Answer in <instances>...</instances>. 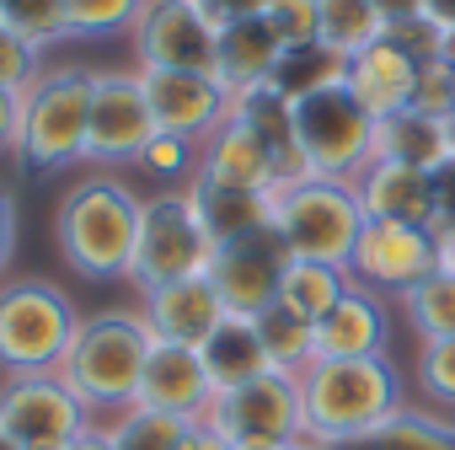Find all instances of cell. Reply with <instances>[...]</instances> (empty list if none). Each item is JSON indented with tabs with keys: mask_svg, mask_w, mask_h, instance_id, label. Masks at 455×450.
I'll return each mask as SVG.
<instances>
[{
	"mask_svg": "<svg viewBox=\"0 0 455 450\" xmlns=\"http://www.w3.org/2000/svg\"><path fill=\"white\" fill-rule=\"evenodd\" d=\"M407 402L402 365L391 354L370 359H311L300 370V413H306V439L316 445H359L375 434L396 407Z\"/></svg>",
	"mask_w": 455,
	"mask_h": 450,
	"instance_id": "6da1fadb",
	"label": "cell"
},
{
	"mask_svg": "<svg viewBox=\"0 0 455 450\" xmlns=\"http://www.w3.org/2000/svg\"><path fill=\"white\" fill-rule=\"evenodd\" d=\"M140 209L145 198L113 172H86L81 182H70L54 209V242L65 263L92 285L129 279L134 242H140Z\"/></svg>",
	"mask_w": 455,
	"mask_h": 450,
	"instance_id": "7a4b0ae2",
	"label": "cell"
},
{
	"mask_svg": "<svg viewBox=\"0 0 455 450\" xmlns=\"http://www.w3.org/2000/svg\"><path fill=\"white\" fill-rule=\"evenodd\" d=\"M156 349V333L145 322V311L113 306V311H92L81 317V333L60 365L65 386L86 402V413L97 423L140 407V381H145V359Z\"/></svg>",
	"mask_w": 455,
	"mask_h": 450,
	"instance_id": "3957f363",
	"label": "cell"
},
{
	"mask_svg": "<svg viewBox=\"0 0 455 450\" xmlns=\"http://www.w3.org/2000/svg\"><path fill=\"white\" fill-rule=\"evenodd\" d=\"M86 124H92V70L44 65V76L22 92V129L12 156L38 177L86 166Z\"/></svg>",
	"mask_w": 455,
	"mask_h": 450,
	"instance_id": "277c9868",
	"label": "cell"
},
{
	"mask_svg": "<svg viewBox=\"0 0 455 450\" xmlns=\"http://www.w3.org/2000/svg\"><path fill=\"white\" fill-rule=\"evenodd\" d=\"M274 231L284 237L290 258L348 269L354 242L364 231L359 182L343 177H290L274 188Z\"/></svg>",
	"mask_w": 455,
	"mask_h": 450,
	"instance_id": "5b68a950",
	"label": "cell"
},
{
	"mask_svg": "<svg viewBox=\"0 0 455 450\" xmlns=\"http://www.w3.org/2000/svg\"><path fill=\"white\" fill-rule=\"evenodd\" d=\"M81 333V311L54 279L22 274L0 285V375L60 370Z\"/></svg>",
	"mask_w": 455,
	"mask_h": 450,
	"instance_id": "8992f818",
	"label": "cell"
},
{
	"mask_svg": "<svg viewBox=\"0 0 455 450\" xmlns=\"http://www.w3.org/2000/svg\"><path fill=\"white\" fill-rule=\"evenodd\" d=\"M209 258H214V237H209L204 214H198L193 188H161V193H150L145 209H140V242H134L129 285L140 295H150L161 285L209 274Z\"/></svg>",
	"mask_w": 455,
	"mask_h": 450,
	"instance_id": "52a82bcc",
	"label": "cell"
},
{
	"mask_svg": "<svg viewBox=\"0 0 455 450\" xmlns=\"http://www.w3.org/2000/svg\"><path fill=\"white\" fill-rule=\"evenodd\" d=\"M290 113H295V150L306 177L354 182L375 161V118L343 81L290 97Z\"/></svg>",
	"mask_w": 455,
	"mask_h": 450,
	"instance_id": "ba28073f",
	"label": "cell"
},
{
	"mask_svg": "<svg viewBox=\"0 0 455 450\" xmlns=\"http://www.w3.org/2000/svg\"><path fill=\"white\" fill-rule=\"evenodd\" d=\"M92 429H97V418L65 386L60 370L0 375V434H12L22 450H70Z\"/></svg>",
	"mask_w": 455,
	"mask_h": 450,
	"instance_id": "9c48e42d",
	"label": "cell"
},
{
	"mask_svg": "<svg viewBox=\"0 0 455 450\" xmlns=\"http://www.w3.org/2000/svg\"><path fill=\"white\" fill-rule=\"evenodd\" d=\"M156 118L140 70H92V124H86V166L118 172L134 166L150 145Z\"/></svg>",
	"mask_w": 455,
	"mask_h": 450,
	"instance_id": "30bf717a",
	"label": "cell"
},
{
	"mask_svg": "<svg viewBox=\"0 0 455 450\" xmlns=\"http://www.w3.org/2000/svg\"><path fill=\"white\" fill-rule=\"evenodd\" d=\"M209 423L231 445H295V439H306L300 375L268 370L247 386L220 391L214 407H209Z\"/></svg>",
	"mask_w": 455,
	"mask_h": 450,
	"instance_id": "8fae6325",
	"label": "cell"
},
{
	"mask_svg": "<svg viewBox=\"0 0 455 450\" xmlns=\"http://www.w3.org/2000/svg\"><path fill=\"white\" fill-rule=\"evenodd\" d=\"M348 274H354V285L402 301L412 285L439 274V237L423 231V225L364 220V231L354 242V258H348Z\"/></svg>",
	"mask_w": 455,
	"mask_h": 450,
	"instance_id": "7c38bea8",
	"label": "cell"
},
{
	"mask_svg": "<svg viewBox=\"0 0 455 450\" xmlns=\"http://www.w3.org/2000/svg\"><path fill=\"white\" fill-rule=\"evenodd\" d=\"M284 263H290V247H284V237L268 225V231L220 242L214 258H209V285H214V295L225 301V311H231V317H258L263 306L279 301Z\"/></svg>",
	"mask_w": 455,
	"mask_h": 450,
	"instance_id": "4fadbf2b",
	"label": "cell"
},
{
	"mask_svg": "<svg viewBox=\"0 0 455 450\" xmlns=\"http://www.w3.org/2000/svg\"><path fill=\"white\" fill-rule=\"evenodd\" d=\"M129 44H134L140 70H214L220 33L198 12V0H150Z\"/></svg>",
	"mask_w": 455,
	"mask_h": 450,
	"instance_id": "5bb4252c",
	"label": "cell"
},
{
	"mask_svg": "<svg viewBox=\"0 0 455 450\" xmlns=\"http://www.w3.org/2000/svg\"><path fill=\"white\" fill-rule=\"evenodd\" d=\"M140 81H145L150 118H156L161 134H182V140L204 145L231 118V92L220 86L214 70H140Z\"/></svg>",
	"mask_w": 455,
	"mask_h": 450,
	"instance_id": "9a60e30c",
	"label": "cell"
},
{
	"mask_svg": "<svg viewBox=\"0 0 455 450\" xmlns=\"http://www.w3.org/2000/svg\"><path fill=\"white\" fill-rule=\"evenodd\" d=\"M214 397H220V391H214V381H209V370H204V354L156 338V349H150V359H145V381H140V407L193 423V418H209Z\"/></svg>",
	"mask_w": 455,
	"mask_h": 450,
	"instance_id": "2e32d148",
	"label": "cell"
},
{
	"mask_svg": "<svg viewBox=\"0 0 455 450\" xmlns=\"http://www.w3.org/2000/svg\"><path fill=\"white\" fill-rule=\"evenodd\" d=\"M359 204L364 220H396V225H423V231H439V177L423 166H402V161H370L359 177Z\"/></svg>",
	"mask_w": 455,
	"mask_h": 450,
	"instance_id": "e0dca14e",
	"label": "cell"
},
{
	"mask_svg": "<svg viewBox=\"0 0 455 450\" xmlns=\"http://www.w3.org/2000/svg\"><path fill=\"white\" fill-rule=\"evenodd\" d=\"M140 311H145V322H150V333L161 343H182V349H204L220 333V322L231 317L225 301L214 295L209 274L177 279V285H161V290L140 295Z\"/></svg>",
	"mask_w": 455,
	"mask_h": 450,
	"instance_id": "ac0fdd59",
	"label": "cell"
},
{
	"mask_svg": "<svg viewBox=\"0 0 455 450\" xmlns=\"http://www.w3.org/2000/svg\"><path fill=\"white\" fill-rule=\"evenodd\" d=\"M193 182H209V188H247V193H268L279 188V166L268 156V145L231 113L204 145H198V166H193Z\"/></svg>",
	"mask_w": 455,
	"mask_h": 450,
	"instance_id": "d6986e66",
	"label": "cell"
},
{
	"mask_svg": "<svg viewBox=\"0 0 455 450\" xmlns=\"http://www.w3.org/2000/svg\"><path fill=\"white\" fill-rule=\"evenodd\" d=\"M343 86L364 102V113H370L375 124H380V118H396V113L412 108V92H418V60H412L402 44L380 38V44H370L364 54L343 60Z\"/></svg>",
	"mask_w": 455,
	"mask_h": 450,
	"instance_id": "ffe728a7",
	"label": "cell"
},
{
	"mask_svg": "<svg viewBox=\"0 0 455 450\" xmlns=\"http://www.w3.org/2000/svg\"><path fill=\"white\" fill-rule=\"evenodd\" d=\"M386 343H391L386 295L364 285H348V295L316 322V359H370V354H386Z\"/></svg>",
	"mask_w": 455,
	"mask_h": 450,
	"instance_id": "44dd1931",
	"label": "cell"
},
{
	"mask_svg": "<svg viewBox=\"0 0 455 450\" xmlns=\"http://www.w3.org/2000/svg\"><path fill=\"white\" fill-rule=\"evenodd\" d=\"M279 60H284V49L274 44V33H268V22H263V17L220 28V44H214V76H220V86L231 92V97H236V92H247V86L274 81Z\"/></svg>",
	"mask_w": 455,
	"mask_h": 450,
	"instance_id": "7402d4cb",
	"label": "cell"
},
{
	"mask_svg": "<svg viewBox=\"0 0 455 450\" xmlns=\"http://www.w3.org/2000/svg\"><path fill=\"white\" fill-rule=\"evenodd\" d=\"M231 113L268 145V156H274V166H279V182L306 177V172H300V150H295V113H290V97H284L274 81L236 92V97H231Z\"/></svg>",
	"mask_w": 455,
	"mask_h": 450,
	"instance_id": "603a6c76",
	"label": "cell"
},
{
	"mask_svg": "<svg viewBox=\"0 0 455 450\" xmlns=\"http://www.w3.org/2000/svg\"><path fill=\"white\" fill-rule=\"evenodd\" d=\"M198 354H204V370H209L214 391L247 386V381H258V375H268V370H274L252 317H225V322H220V333H214Z\"/></svg>",
	"mask_w": 455,
	"mask_h": 450,
	"instance_id": "cb8c5ba5",
	"label": "cell"
},
{
	"mask_svg": "<svg viewBox=\"0 0 455 450\" xmlns=\"http://www.w3.org/2000/svg\"><path fill=\"white\" fill-rule=\"evenodd\" d=\"M375 161H402V166L439 172L444 161H455L444 118H428V113H412V108L396 113V118H380L375 124Z\"/></svg>",
	"mask_w": 455,
	"mask_h": 450,
	"instance_id": "d4e9b609",
	"label": "cell"
},
{
	"mask_svg": "<svg viewBox=\"0 0 455 450\" xmlns=\"http://www.w3.org/2000/svg\"><path fill=\"white\" fill-rule=\"evenodd\" d=\"M198 198V214L209 225L214 247L220 242H236L252 231H268L274 225V188L268 193H247V188H209V182H188Z\"/></svg>",
	"mask_w": 455,
	"mask_h": 450,
	"instance_id": "484cf974",
	"label": "cell"
},
{
	"mask_svg": "<svg viewBox=\"0 0 455 450\" xmlns=\"http://www.w3.org/2000/svg\"><path fill=\"white\" fill-rule=\"evenodd\" d=\"M316 22H322L316 44L338 60H354V54H364L370 44H380L391 33V22L380 17L375 0H316Z\"/></svg>",
	"mask_w": 455,
	"mask_h": 450,
	"instance_id": "4316f807",
	"label": "cell"
},
{
	"mask_svg": "<svg viewBox=\"0 0 455 450\" xmlns=\"http://www.w3.org/2000/svg\"><path fill=\"white\" fill-rule=\"evenodd\" d=\"M354 274L348 269H332V263H311V258H290L284 263V279H279V301L306 317V322H322L343 295H348Z\"/></svg>",
	"mask_w": 455,
	"mask_h": 450,
	"instance_id": "83f0119b",
	"label": "cell"
},
{
	"mask_svg": "<svg viewBox=\"0 0 455 450\" xmlns=\"http://www.w3.org/2000/svg\"><path fill=\"white\" fill-rule=\"evenodd\" d=\"M348 450H455V423L434 407H412L402 402L375 434H364Z\"/></svg>",
	"mask_w": 455,
	"mask_h": 450,
	"instance_id": "f1b7e54d",
	"label": "cell"
},
{
	"mask_svg": "<svg viewBox=\"0 0 455 450\" xmlns=\"http://www.w3.org/2000/svg\"><path fill=\"white\" fill-rule=\"evenodd\" d=\"M252 322H258V338H263V349H268V365H274V370H284V375H300V370L316 359V322L295 317L284 301L263 306Z\"/></svg>",
	"mask_w": 455,
	"mask_h": 450,
	"instance_id": "f546056e",
	"label": "cell"
},
{
	"mask_svg": "<svg viewBox=\"0 0 455 450\" xmlns=\"http://www.w3.org/2000/svg\"><path fill=\"white\" fill-rule=\"evenodd\" d=\"M402 317H407V327L418 333V343H428V338H455V274L439 269V274H428L423 285H412V290L402 295Z\"/></svg>",
	"mask_w": 455,
	"mask_h": 450,
	"instance_id": "4dcf8cb0",
	"label": "cell"
},
{
	"mask_svg": "<svg viewBox=\"0 0 455 450\" xmlns=\"http://www.w3.org/2000/svg\"><path fill=\"white\" fill-rule=\"evenodd\" d=\"M182 429H188L182 418H166V413H150V407H129V413L102 423L113 450H177Z\"/></svg>",
	"mask_w": 455,
	"mask_h": 450,
	"instance_id": "1f68e13d",
	"label": "cell"
},
{
	"mask_svg": "<svg viewBox=\"0 0 455 450\" xmlns=\"http://www.w3.org/2000/svg\"><path fill=\"white\" fill-rule=\"evenodd\" d=\"M0 22L12 33H22L28 44H38V49L70 38V6L65 0H0Z\"/></svg>",
	"mask_w": 455,
	"mask_h": 450,
	"instance_id": "d6a6232c",
	"label": "cell"
},
{
	"mask_svg": "<svg viewBox=\"0 0 455 450\" xmlns=\"http://www.w3.org/2000/svg\"><path fill=\"white\" fill-rule=\"evenodd\" d=\"M70 6V38H118L134 33L150 0H65Z\"/></svg>",
	"mask_w": 455,
	"mask_h": 450,
	"instance_id": "836d02e7",
	"label": "cell"
},
{
	"mask_svg": "<svg viewBox=\"0 0 455 450\" xmlns=\"http://www.w3.org/2000/svg\"><path fill=\"white\" fill-rule=\"evenodd\" d=\"M412 381L423 386V397L434 407L455 413V338H428L412 354Z\"/></svg>",
	"mask_w": 455,
	"mask_h": 450,
	"instance_id": "e575fe53",
	"label": "cell"
},
{
	"mask_svg": "<svg viewBox=\"0 0 455 450\" xmlns=\"http://www.w3.org/2000/svg\"><path fill=\"white\" fill-rule=\"evenodd\" d=\"M332 81H343V60L327 54L322 44L316 49H300V54H284L279 70H274V86L284 97H300V92H316V86H332Z\"/></svg>",
	"mask_w": 455,
	"mask_h": 450,
	"instance_id": "d590c367",
	"label": "cell"
},
{
	"mask_svg": "<svg viewBox=\"0 0 455 450\" xmlns=\"http://www.w3.org/2000/svg\"><path fill=\"white\" fill-rule=\"evenodd\" d=\"M274 44L284 54H300V49H316L322 38V22H316V0H274V6L263 12Z\"/></svg>",
	"mask_w": 455,
	"mask_h": 450,
	"instance_id": "8d00e7d4",
	"label": "cell"
},
{
	"mask_svg": "<svg viewBox=\"0 0 455 450\" xmlns=\"http://www.w3.org/2000/svg\"><path fill=\"white\" fill-rule=\"evenodd\" d=\"M38 76H44V49H38V44H28L22 33H12L6 22H0V86L28 92Z\"/></svg>",
	"mask_w": 455,
	"mask_h": 450,
	"instance_id": "74e56055",
	"label": "cell"
},
{
	"mask_svg": "<svg viewBox=\"0 0 455 450\" xmlns=\"http://www.w3.org/2000/svg\"><path fill=\"white\" fill-rule=\"evenodd\" d=\"M134 166H140V172H150V177H188V172L198 166V145H193V140H182V134H161V129H156Z\"/></svg>",
	"mask_w": 455,
	"mask_h": 450,
	"instance_id": "f35d334b",
	"label": "cell"
},
{
	"mask_svg": "<svg viewBox=\"0 0 455 450\" xmlns=\"http://www.w3.org/2000/svg\"><path fill=\"white\" fill-rule=\"evenodd\" d=\"M455 108V60H428L418 65V92H412V113L444 118Z\"/></svg>",
	"mask_w": 455,
	"mask_h": 450,
	"instance_id": "ab89813d",
	"label": "cell"
},
{
	"mask_svg": "<svg viewBox=\"0 0 455 450\" xmlns=\"http://www.w3.org/2000/svg\"><path fill=\"white\" fill-rule=\"evenodd\" d=\"M391 44H402L418 65H428V60H450V33H439L428 17H412V22H402V28H391L386 33Z\"/></svg>",
	"mask_w": 455,
	"mask_h": 450,
	"instance_id": "60d3db41",
	"label": "cell"
},
{
	"mask_svg": "<svg viewBox=\"0 0 455 450\" xmlns=\"http://www.w3.org/2000/svg\"><path fill=\"white\" fill-rule=\"evenodd\" d=\"M17 231H22V214H17V193L0 182V285L12 274V258H17Z\"/></svg>",
	"mask_w": 455,
	"mask_h": 450,
	"instance_id": "b9f144b4",
	"label": "cell"
},
{
	"mask_svg": "<svg viewBox=\"0 0 455 450\" xmlns=\"http://www.w3.org/2000/svg\"><path fill=\"white\" fill-rule=\"evenodd\" d=\"M268 6H274V0H198V12L214 22V33L231 28V22H252V17H263Z\"/></svg>",
	"mask_w": 455,
	"mask_h": 450,
	"instance_id": "7bdbcfd3",
	"label": "cell"
},
{
	"mask_svg": "<svg viewBox=\"0 0 455 450\" xmlns=\"http://www.w3.org/2000/svg\"><path fill=\"white\" fill-rule=\"evenodd\" d=\"M17 129H22V92L0 86V156L17 150Z\"/></svg>",
	"mask_w": 455,
	"mask_h": 450,
	"instance_id": "ee69618b",
	"label": "cell"
},
{
	"mask_svg": "<svg viewBox=\"0 0 455 450\" xmlns=\"http://www.w3.org/2000/svg\"><path fill=\"white\" fill-rule=\"evenodd\" d=\"M177 450H236L231 439H225L209 418H193L188 429H182V439H177Z\"/></svg>",
	"mask_w": 455,
	"mask_h": 450,
	"instance_id": "f6af8a7d",
	"label": "cell"
},
{
	"mask_svg": "<svg viewBox=\"0 0 455 450\" xmlns=\"http://www.w3.org/2000/svg\"><path fill=\"white\" fill-rule=\"evenodd\" d=\"M375 6H380V17H386L391 28H402V22L423 17V0H375Z\"/></svg>",
	"mask_w": 455,
	"mask_h": 450,
	"instance_id": "bcb514c9",
	"label": "cell"
},
{
	"mask_svg": "<svg viewBox=\"0 0 455 450\" xmlns=\"http://www.w3.org/2000/svg\"><path fill=\"white\" fill-rule=\"evenodd\" d=\"M423 17H428L439 33H450V38H455V0H423Z\"/></svg>",
	"mask_w": 455,
	"mask_h": 450,
	"instance_id": "7dc6e473",
	"label": "cell"
},
{
	"mask_svg": "<svg viewBox=\"0 0 455 450\" xmlns=\"http://www.w3.org/2000/svg\"><path fill=\"white\" fill-rule=\"evenodd\" d=\"M434 237H439V269H450V274H455V220H450V225H439Z\"/></svg>",
	"mask_w": 455,
	"mask_h": 450,
	"instance_id": "c3c4849f",
	"label": "cell"
},
{
	"mask_svg": "<svg viewBox=\"0 0 455 450\" xmlns=\"http://www.w3.org/2000/svg\"><path fill=\"white\" fill-rule=\"evenodd\" d=\"M70 450H113V445H108V434H102V423H97V429H92V434H81Z\"/></svg>",
	"mask_w": 455,
	"mask_h": 450,
	"instance_id": "681fc988",
	"label": "cell"
},
{
	"mask_svg": "<svg viewBox=\"0 0 455 450\" xmlns=\"http://www.w3.org/2000/svg\"><path fill=\"white\" fill-rule=\"evenodd\" d=\"M444 134H450V150H455V108L444 113Z\"/></svg>",
	"mask_w": 455,
	"mask_h": 450,
	"instance_id": "f907efd6",
	"label": "cell"
},
{
	"mask_svg": "<svg viewBox=\"0 0 455 450\" xmlns=\"http://www.w3.org/2000/svg\"><path fill=\"white\" fill-rule=\"evenodd\" d=\"M300 445V439H295ZM295 445H236V450H295Z\"/></svg>",
	"mask_w": 455,
	"mask_h": 450,
	"instance_id": "816d5d0a",
	"label": "cell"
},
{
	"mask_svg": "<svg viewBox=\"0 0 455 450\" xmlns=\"http://www.w3.org/2000/svg\"><path fill=\"white\" fill-rule=\"evenodd\" d=\"M295 450H338V445H316V439H300Z\"/></svg>",
	"mask_w": 455,
	"mask_h": 450,
	"instance_id": "f5cc1de1",
	"label": "cell"
},
{
	"mask_svg": "<svg viewBox=\"0 0 455 450\" xmlns=\"http://www.w3.org/2000/svg\"><path fill=\"white\" fill-rule=\"evenodd\" d=\"M0 450H22V445H17V439H12V434H0Z\"/></svg>",
	"mask_w": 455,
	"mask_h": 450,
	"instance_id": "db71d44e",
	"label": "cell"
}]
</instances>
